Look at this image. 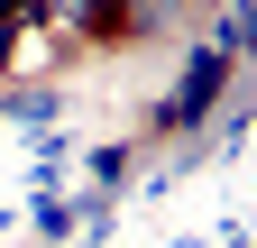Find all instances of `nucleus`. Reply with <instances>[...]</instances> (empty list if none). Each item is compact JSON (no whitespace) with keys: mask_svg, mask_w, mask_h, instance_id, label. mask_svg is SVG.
I'll return each instance as SVG.
<instances>
[{"mask_svg":"<svg viewBox=\"0 0 257 248\" xmlns=\"http://www.w3.org/2000/svg\"><path fill=\"white\" fill-rule=\"evenodd\" d=\"M74 230H83V211L55 202V193H37V239H74Z\"/></svg>","mask_w":257,"mask_h":248,"instance_id":"7ed1b4c3","label":"nucleus"},{"mask_svg":"<svg viewBox=\"0 0 257 248\" xmlns=\"http://www.w3.org/2000/svg\"><path fill=\"white\" fill-rule=\"evenodd\" d=\"M230 74H239V65H230V55H220V46L202 37V46L184 55V83L166 92V110H156V138H175V129L193 138V129H202V119L220 110V83H230Z\"/></svg>","mask_w":257,"mask_h":248,"instance_id":"f257e3e1","label":"nucleus"},{"mask_svg":"<svg viewBox=\"0 0 257 248\" xmlns=\"http://www.w3.org/2000/svg\"><path fill=\"white\" fill-rule=\"evenodd\" d=\"M0 119H19V129H55V119H64V92H55V83L10 92V101H0Z\"/></svg>","mask_w":257,"mask_h":248,"instance_id":"f03ea898","label":"nucleus"}]
</instances>
